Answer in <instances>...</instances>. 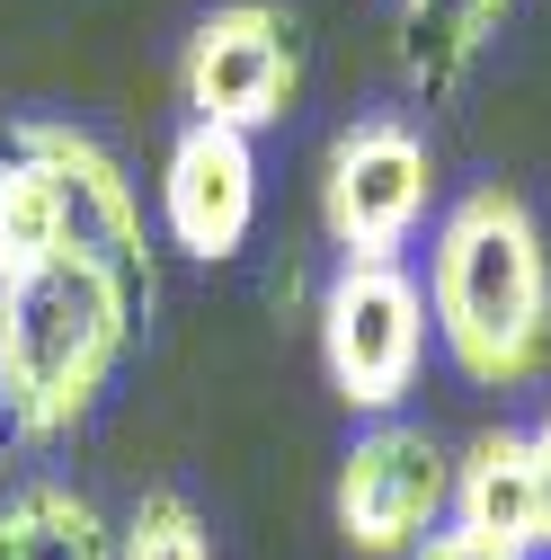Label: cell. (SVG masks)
I'll list each match as a JSON object with an SVG mask.
<instances>
[{
  "mask_svg": "<svg viewBox=\"0 0 551 560\" xmlns=\"http://www.w3.org/2000/svg\"><path fill=\"white\" fill-rule=\"evenodd\" d=\"M427 320L480 392H516L551 365V249L516 187H471L445 205L427 249Z\"/></svg>",
  "mask_w": 551,
  "mask_h": 560,
  "instance_id": "cell-1",
  "label": "cell"
},
{
  "mask_svg": "<svg viewBox=\"0 0 551 560\" xmlns=\"http://www.w3.org/2000/svg\"><path fill=\"white\" fill-rule=\"evenodd\" d=\"M133 329H143V312L81 258H54L27 285H0V418L27 445L72 436L98 409Z\"/></svg>",
  "mask_w": 551,
  "mask_h": 560,
  "instance_id": "cell-2",
  "label": "cell"
},
{
  "mask_svg": "<svg viewBox=\"0 0 551 560\" xmlns=\"http://www.w3.org/2000/svg\"><path fill=\"white\" fill-rule=\"evenodd\" d=\"M10 143L54 178V205H62V258L98 267L107 285L152 320V303H161V267H152V223H143V196H133L125 161L98 143V133L62 125V116H19Z\"/></svg>",
  "mask_w": 551,
  "mask_h": 560,
  "instance_id": "cell-3",
  "label": "cell"
},
{
  "mask_svg": "<svg viewBox=\"0 0 551 560\" xmlns=\"http://www.w3.org/2000/svg\"><path fill=\"white\" fill-rule=\"evenodd\" d=\"M320 365L356 418H391L427 365V285L400 258H338L320 294Z\"/></svg>",
  "mask_w": 551,
  "mask_h": 560,
  "instance_id": "cell-4",
  "label": "cell"
},
{
  "mask_svg": "<svg viewBox=\"0 0 551 560\" xmlns=\"http://www.w3.org/2000/svg\"><path fill=\"white\" fill-rule=\"evenodd\" d=\"M303 90V19L285 0H214L178 45L187 125L267 133Z\"/></svg>",
  "mask_w": 551,
  "mask_h": 560,
  "instance_id": "cell-5",
  "label": "cell"
},
{
  "mask_svg": "<svg viewBox=\"0 0 551 560\" xmlns=\"http://www.w3.org/2000/svg\"><path fill=\"white\" fill-rule=\"evenodd\" d=\"M436 152L409 116H356L320 161V223L348 258H400L427 223Z\"/></svg>",
  "mask_w": 551,
  "mask_h": 560,
  "instance_id": "cell-6",
  "label": "cell"
},
{
  "mask_svg": "<svg viewBox=\"0 0 551 560\" xmlns=\"http://www.w3.org/2000/svg\"><path fill=\"white\" fill-rule=\"evenodd\" d=\"M338 534H348V551L365 560H409L445 516H454V454L409 428V418H374V428L348 445V463H338Z\"/></svg>",
  "mask_w": 551,
  "mask_h": 560,
  "instance_id": "cell-7",
  "label": "cell"
},
{
  "mask_svg": "<svg viewBox=\"0 0 551 560\" xmlns=\"http://www.w3.org/2000/svg\"><path fill=\"white\" fill-rule=\"evenodd\" d=\"M161 223H169V249L187 258H232L258 223V152L249 133H223V125H178V143L161 161Z\"/></svg>",
  "mask_w": 551,
  "mask_h": 560,
  "instance_id": "cell-8",
  "label": "cell"
},
{
  "mask_svg": "<svg viewBox=\"0 0 551 560\" xmlns=\"http://www.w3.org/2000/svg\"><path fill=\"white\" fill-rule=\"evenodd\" d=\"M454 525L480 542H507V551L542 542V480H534L525 428H480L454 454Z\"/></svg>",
  "mask_w": 551,
  "mask_h": 560,
  "instance_id": "cell-9",
  "label": "cell"
},
{
  "mask_svg": "<svg viewBox=\"0 0 551 560\" xmlns=\"http://www.w3.org/2000/svg\"><path fill=\"white\" fill-rule=\"evenodd\" d=\"M507 19H516V0H400V72H409V90L454 98L480 72V54L499 45Z\"/></svg>",
  "mask_w": 551,
  "mask_h": 560,
  "instance_id": "cell-10",
  "label": "cell"
},
{
  "mask_svg": "<svg viewBox=\"0 0 551 560\" xmlns=\"http://www.w3.org/2000/svg\"><path fill=\"white\" fill-rule=\"evenodd\" d=\"M0 560H116V534L81 489L27 480L19 499H0Z\"/></svg>",
  "mask_w": 551,
  "mask_h": 560,
  "instance_id": "cell-11",
  "label": "cell"
},
{
  "mask_svg": "<svg viewBox=\"0 0 551 560\" xmlns=\"http://www.w3.org/2000/svg\"><path fill=\"white\" fill-rule=\"evenodd\" d=\"M62 258V205H54V178L0 143V285H27Z\"/></svg>",
  "mask_w": 551,
  "mask_h": 560,
  "instance_id": "cell-12",
  "label": "cell"
},
{
  "mask_svg": "<svg viewBox=\"0 0 551 560\" xmlns=\"http://www.w3.org/2000/svg\"><path fill=\"white\" fill-rule=\"evenodd\" d=\"M116 560H214V534L178 489H143L133 516L116 525Z\"/></svg>",
  "mask_w": 551,
  "mask_h": 560,
  "instance_id": "cell-13",
  "label": "cell"
},
{
  "mask_svg": "<svg viewBox=\"0 0 551 560\" xmlns=\"http://www.w3.org/2000/svg\"><path fill=\"white\" fill-rule=\"evenodd\" d=\"M409 560H525V551H507V542H480V534H462V525H436Z\"/></svg>",
  "mask_w": 551,
  "mask_h": 560,
  "instance_id": "cell-14",
  "label": "cell"
},
{
  "mask_svg": "<svg viewBox=\"0 0 551 560\" xmlns=\"http://www.w3.org/2000/svg\"><path fill=\"white\" fill-rule=\"evenodd\" d=\"M534 445V480H542V542H551V409H542V428H525Z\"/></svg>",
  "mask_w": 551,
  "mask_h": 560,
  "instance_id": "cell-15",
  "label": "cell"
}]
</instances>
